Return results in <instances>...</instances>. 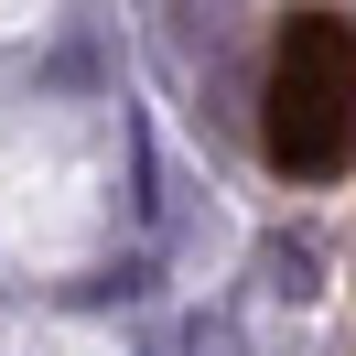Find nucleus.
Masks as SVG:
<instances>
[{"mask_svg": "<svg viewBox=\"0 0 356 356\" xmlns=\"http://www.w3.org/2000/svg\"><path fill=\"white\" fill-rule=\"evenodd\" d=\"M259 140L281 173L324 184L356 162V22L346 11H291L281 54H270V97H259Z\"/></svg>", "mask_w": 356, "mask_h": 356, "instance_id": "obj_1", "label": "nucleus"}]
</instances>
